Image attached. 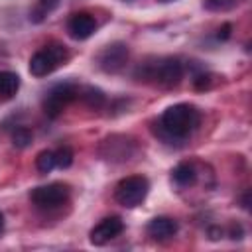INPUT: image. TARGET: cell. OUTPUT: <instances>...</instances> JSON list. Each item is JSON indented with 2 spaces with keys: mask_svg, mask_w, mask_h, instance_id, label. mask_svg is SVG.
Wrapping results in <instances>:
<instances>
[{
  "mask_svg": "<svg viewBox=\"0 0 252 252\" xmlns=\"http://www.w3.org/2000/svg\"><path fill=\"white\" fill-rule=\"evenodd\" d=\"M238 4V0H203V6L211 12H224Z\"/></svg>",
  "mask_w": 252,
  "mask_h": 252,
  "instance_id": "19",
  "label": "cell"
},
{
  "mask_svg": "<svg viewBox=\"0 0 252 252\" xmlns=\"http://www.w3.org/2000/svg\"><path fill=\"white\" fill-rule=\"evenodd\" d=\"M242 207H244V209H248V207H250V193H248V191L242 195Z\"/></svg>",
  "mask_w": 252,
  "mask_h": 252,
  "instance_id": "23",
  "label": "cell"
},
{
  "mask_svg": "<svg viewBox=\"0 0 252 252\" xmlns=\"http://www.w3.org/2000/svg\"><path fill=\"white\" fill-rule=\"evenodd\" d=\"M128 45L122 41H114L106 45L98 55V67L104 73H120L128 63Z\"/></svg>",
  "mask_w": 252,
  "mask_h": 252,
  "instance_id": "8",
  "label": "cell"
},
{
  "mask_svg": "<svg viewBox=\"0 0 252 252\" xmlns=\"http://www.w3.org/2000/svg\"><path fill=\"white\" fill-rule=\"evenodd\" d=\"M228 234H230V238H242V226L240 224H230Z\"/></svg>",
  "mask_w": 252,
  "mask_h": 252,
  "instance_id": "22",
  "label": "cell"
},
{
  "mask_svg": "<svg viewBox=\"0 0 252 252\" xmlns=\"http://www.w3.org/2000/svg\"><path fill=\"white\" fill-rule=\"evenodd\" d=\"M79 96V87L75 83H59L55 85L43 98V112L49 118H57L63 108H67Z\"/></svg>",
  "mask_w": 252,
  "mask_h": 252,
  "instance_id": "5",
  "label": "cell"
},
{
  "mask_svg": "<svg viewBox=\"0 0 252 252\" xmlns=\"http://www.w3.org/2000/svg\"><path fill=\"white\" fill-rule=\"evenodd\" d=\"M2 228H4V215L0 213V232H2Z\"/></svg>",
  "mask_w": 252,
  "mask_h": 252,
  "instance_id": "24",
  "label": "cell"
},
{
  "mask_svg": "<svg viewBox=\"0 0 252 252\" xmlns=\"http://www.w3.org/2000/svg\"><path fill=\"white\" fill-rule=\"evenodd\" d=\"M55 156V167H61V169H67L71 163H73V150L69 146H61L53 152Z\"/></svg>",
  "mask_w": 252,
  "mask_h": 252,
  "instance_id": "18",
  "label": "cell"
},
{
  "mask_svg": "<svg viewBox=\"0 0 252 252\" xmlns=\"http://www.w3.org/2000/svg\"><path fill=\"white\" fill-rule=\"evenodd\" d=\"M79 100H83V104H87L93 110H98L106 104V96L100 89L96 87H79Z\"/></svg>",
  "mask_w": 252,
  "mask_h": 252,
  "instance_id": "13",
  "label": "cell"
},
{
  "mask_svg": "<svg viewBox=\"0 0 252 252\" xmlns=\"http://www.w3.org/2000/svg\"><path fill=\"white\" fill-rule=\"evenodd\" d=\"M35 167L39 173H49L53 167H55V156L51 150H43L37 154L35 158Z\"/></svg>",
  "mask_w": 252,
  "mask_h": 252,
  "instance_id": "16",
  "label": "cell"
},
{
  "mask_svg": "<svg viewBox=\"0 0 252 252\" xmlns=\"http://www.w3.org/2000/svg\"><path fill=\"white\" fill-rule=\"evenodd\" d=\"M146 232L152 240H158V242L167 240L177 232V220L171 219V217H154L148 222Z\"/></svg>",
  "mask_w": 252,
  "mask_h": 252,
  "instance_id": "11",
  "label": "cell"
},
{
  "mask_svg": "<svg viewBox=\"0 0 252 252\" xmlns=\"http://www.w3.org/2000/svg\"><path fill=\"white\" fill-rule=\"evenodd\" d=\"M211 85H213V75L207 73V71H201V73H197V75L193 77V87H195L197 91L211 89Z\"/></svg>",
  "mask_w": 252,
  "mask_h": 252,
  "instance_id": "20",
  "label": "cell"
},
{
  "mask_svg": "<svg viewBox=\"0 0 252 252\" xmlns=\"http://www.w3.org/2000/svg\"><path fill=\"white\" fill-rule=\"evenodd\" d=\"M199 124H201V110L189 102H177L161 112L159 122L156 124L158 128H154V132L163 142L175 144L189 138L199 128Z\"/></svg>",
  "mask_w": 252,
  "mask_h": 252,
  "instance_id": "1",
  "label": "cell"
},
{
  "mask_svg": "<svg viewBox=\"0 0 252 252\" xmlns=\"http://www.w3.org/2000/svg\"><path fill=\"white\" fill-rule=\"evenodd\" d=\"M230 30H232V26H230V24H222V26L219 28V33H217V37H219L220 41L228 39V37H230Z\"/></svg>",
  "mask_w": 252,
  "mask_h": 252,
  "instance_id": "21",
  "label": "cell"
},
{
  "mask_svg": "<svg viewBox=\"0 0 252 252\" xmlns=\"http://www.w3.org/2000/svg\"><path fill=\"white\" fill-rule=\"evenodd\" d=\"M148 191H150V181L144 175H130V177H124L116 185L114 199L118 205L126 209H134L146 199Z\"/></svg>",
  "mask_w": 252,
  "mask_h": 252,
  "instance_id": "4",
  "label": "cell"
},
{
  "mask_svg": "<svg viewBox=\"0 0 252 252\" xmlns=\"http://www.w3.org/2000/svg\"><path fill=\"white\" fill-rule=\"evenodd\" d=\"M20 89V77L12 71H0V98H12Z\"/></svg>",
  "mask_w": 252,
  "mask_h": 252,
  "instance_id": "14",
  "label": "cell"
},
{
  "mask_svg": "<svg viewBox=\"0 0 252 252\" xmlns=\"http://www.w3.org/2000/svg\"><path fill=\"white\" fill-rule=\"evenodd\" d=\"M171 179L177 187H191L197 181V169L191 161H181L173 167L171 171Z\"/></svg>",
  "mask_w": 252,
  "mask_h": 252,
  "instance_id": "12",
  "label": "cell"
},
{
  "mask_svg": "<svg viewBox=\"0 0 252 252\" xmlns=\"http://www.w3.org/2000/svg\"><path fill=\"white\" fill-rule=\"evenodd\" d=\"M122 230H124V220L120 217H106L93 226V230L89 232V240L94 246H104L110 240H114Z\"/></svg>",
  "mask_w": 252,
  "mask_h": 252,
  "instance_id": "9",
  "label": "cell"
},
{
  "mask_svg": "<svg viewBox=\"0 0 252 252\" xmlns=\"http://www.w3.org/2000/svg\"><path fill=\"white\" fill-rule=\"evenodd\" d=\"M69 61V51L61 43H47L37 49L30 59V73L33 77H47L57 67Z\"/></svg>",
  "mask_w": 252,
  "mask_h": 252,
  "instance_id": "3",
  "label": "cell"
},
{
  "mask_svg": "<svg viewBox=\"0 0 252 252\" xmlns=\"http://www.w3.org/2000/svg\"><path fill=\"white\" fill-rule=\"evenodd\" d=\"M67 32L73 39H87L96 32V20L89 12H77L69 18Z\"/></svg>",
  "mask_w": 252,
  "mask_h": 252,
  "instance_id": "10",
  "label": "cell"
},
{
  "mask_svg": "<svg viewBox=\"0 0 252 252\" xmlns=\"http://www.w3.org/2000/svg\"><path fill=\"white\" fill-rule=\"evenodd\" d=\"M69 193H71V189L67 183L53 181V183L35 187L30 193V199L37 209H55L69 199Z\"/></svg>",
  "mask_w": 252,
  "mask_h": 252,
  "instance_id": "6",
  "label": "cell"
},
{
  "mask_svg": "<svg viewBox=\"0 0 252 252\" xmlns=\"http://www.w3.org/2000/svg\"><path fill=\"white\" fill-rule=\"evenodd\" d=\"M32 130H28L26 126H20V128H16L14 132H12V144L16 146V148H28L30 144H32Z\"/></svg>",
  "mask_w": 252,
  "mask_h": 252,
  "instance_id": "17",
  "label": "cell"
},
{
  "mask_svg": "<svg viewBox=\"0 0 252 252\" xmlns=\"http://www.w3.org/2000/svg\"><path fill=\"white\" fill-rule=\"evenodd\" d=\"M159 2H173V0H159Z\"/></svg>",
  "mask_w": 252,
  "mask_h": 252,
  "instance_id": "25",
  "label": "cell"
},
{
  "mask_svg": "<svg viewBox=\"0 0 252 252\" xmlns=\"http://www.w3.org/2000/svg\"><path fill=\"white\" fill-rule=\"evenodd\" d=\"M98 152L108 161H128L136 154V142L128 136L114 134V136H108L106 140H102Z\"/></svg>",
  "mask_w": 252,
  "mask_h": 252,
  "instance_id": "7",
  "label": "cell"
},
{
  "mask_svg": "<svg viewBox=\"0 0 252 252\" xmlns=\"http://www.w3.org/2000/svg\"><path fill=\"white\" fill-rule=\"evenodd\" d=\"M183 73H185V65L179 57H152L138 65L134 77L138 81L161 89H171L181 83Z\"/></svg>",
  "mask_w": 252,
  "mask_h": 252,
  "instance_id": "2",
  "label": "cell"
},
{
  "mask_svg": "<svg viewBox=\"0 0 252 252\" xmlns=\"http://www.w3.org/2000/svg\"><path fill=\"white\" fill-rule=\"evenodd\" d=\"M57 6H59V0H37L35 6H33V10L30 12V20L35 22V24H39V22H43Z\"/></svg>",
  "mask_w": 252,
  "mask_h": 252,
  "instance_id": "15",
  "label": "cell"
}]
</instances>
